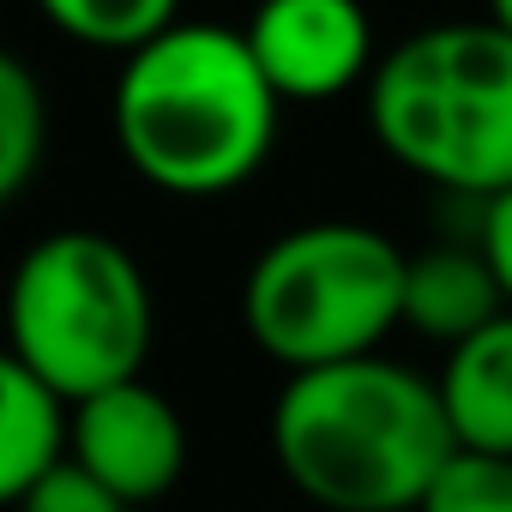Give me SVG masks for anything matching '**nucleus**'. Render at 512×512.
Returning a JSON list of instances; mask_svg holds the SVG:
<instances>
[{"instance_id": "1", "label": "nucleus", "mask_w": 512, "mask_h": 512, "mask_svg": "<svg viewBox=\"0 0 512 512\" xmlns=\"http://www.w3.org/2000/svg\"><path fill=\"white\" fill-rule=\"evenodd\" d=\"M284 97L260 73L247 37L175 19L121 55L109 121L127 169L169 199H223L272 163Z\"/></svg>"}, {"instance_id": "2", "label": "nucleus", "mask_w": 512, "mask_h": 512, "mask_svg": "<svg viewBox=\"0 0 512 512\" xmlns=\"http://www.w3.org/2000/svg\"><path fill=\"white\" fill-rule=\"evenodd\" d=\"M452 446L440 386L386 350L296 368L272 404V458L314 512H416Z\"/></svg>"}, {"instance_id": "3", "label": "nucleus", "mask_w": 512, "mask_h": 512, "mask_svg": "<svg viewBox=\"0 0 512 512\" xmlns=\"http://www.w3.org/2000/svg\"><path fill=\"white\" fill-rule=\"evenodd\" d=\"M374 145L416 181L488 199L512 187V37L452 19L392 43L368 73Z\"/></svg>"}, {"instance_id": "4", "label": "nucleus", "mask_w": 512, "mask_h": 512, "mask_svg": "<svg viewBox=\"0 0 512 512\" xmlns=\"http://www.w3.org/2000/svg\"><path fill=\"white\" fill-rule=\"evenodd\" d=\"M7 344L49 392L79 404L133 380L151 356L157 308L133 247L103 229H49L19 253L0 302Z\"/></svg>"}, {"instance_id": "5", "label": "nucleus", "mask_w": 512, "mask_h": 512, "mask_svg": "<svg viewBox=\"0 0 512 512\" xmlns=\"http://www.w3.org/2000/svg\"><path fill=\"white\" fill-rule=\"evenodd\" d=\"M241 326L284 374L368 356L404 326V247L350 217L296 223L253 253Z\"/></svg>"}, {"instance_id": "6", "label": "nucleus", "mask_w": 512, "mask_h": 512, "mask_svg": "<svg viewBox=\"0 0 512 512\" xmlns=\"http://www.w3.org/2000/svg\"><path fill=\"white\" fill-rule=\"evenodd\" d=\"M67 458H79L127 506H151L175 494L187 470V422L145 374H133L67 404Z\"/></svg>"}, {"instance_id": "7", "label": "nucleus", "mask_w": 512, "mask_h": 512, "mask_svg": "<svg viewBox=\"0 0 512 512\" xmlns=\"http://www.w3.org/2000/svg\"><path fill=\"white\" fill-rule=\"evenodd\" d=\"M241 37L284 103H332L380 61L362 0H253Z\"/></svg>"}, {"instance_id": "8", "label": "nucleus", "mask_w": 512, "mask_h": 512, "mask_svg": "<svg viewBox=\"0 0 512 512\" xmlns=\"http://www.w3.org/2000/svg\"><path fill=\"white\" fill-rule=\"evenodd\" d=\"M494 314H506V296L482 260V247H458V241H434L422 253H404V326L428 344H458L476 326H488Z\"/></svg>"}, {"instance_id": "9", "label": "nucleus", "mask_w": 512, "mask_h": 512, "mask_svg": "<svg viewBox=\"0 0 512 512\" xmlns=\"http://www.w3.org/2000/svg\"><path fill=\"white\" fill-rule=\"evenodd\" d=\"M434 386L464 446L512 452V308L476 326L470 338H458Z\"/></svg>"}, {"instance_id": "10", "label": "nucleus", "mask_w": 512, "mask_h": 512, "mask_svg": "<svg viewBox=\"0 0 512 512\" xmlns=\"http://www.w3.org/2000/svg\"><path fill=\"white\" fill-rule=\"evenodd\" d=\"M67 452V398L49 392L0 344V506H19L25 488Z\"/></svg>"}, {"instance_id": "11", "label": "nucleus", "mask_w": 512, "mask_h": 512, "mask_svg": "<svg viewBox=\"0 0 512 512\" xmlns=\"http://www.w3.org/2000/svg\"><path fill=\"white\" fill-rule=\"evenodd\" d=\"M43 151H49V97L13 49H0V211L37 181Z\"/></svg>"}, {"instance_id": "12", "label": "nucleus", "mask_w": 512, "mask_h": 512, "mask_svg": "<svg viewBox=\"0 0 512 512\" xmlns=\"http://www.w3.org/2000/svg\"><path fill=\"white\" fill-rule=\"evenodd\" d=\"M37 13L79 49L133 55L181 19V0H37Z\"/></svg>"}, {"instance_id": "13", "label": "nucleus", "mask_w": 512, "mask_h": 512, "mask_svg": "<svg viewBox=\"0 0 512 512\" xmlns=\"http://www.w3.org/2000/svg\"><path fill=\"white\" fill-rule=\"evenodd\" d=\"M416 512H512V452L458 440L428 476Z\"/></svg>"}, {"instance_id": "14", "label": "nucleus", "mask_w": 512, "mask_h": 512, "mask_svg": "<svg viewBox=\"0 0 512 512\" xmlns=\"http://www.w3.org/2000/svg\"><path fill=\"white\" fill-rule=\"evenodd\" d=\"M13 512H133L115 488H103L79 458H55L31 488H25V500L13 506Z\"/></svg>"}, {"instance_id": "15", "label": "nucleus", "mask_w": 512, "mask_h": 512, "mask_svg": "<svg viewBox=\"0 0 512 512\" xmlns=\"http://www.w3.org/2000/svg\"><path fill=\"white\" fill-rule=\"evenodd\" d=\"M476 205H482L476 247H482V260H488V272H494V284H500V296L512 308V187H500V193H488Z\"/></svg>"}, {"instance_id": "16", "label": "nucleus", "mask_w": 512, "mask_h": 512, "mask_svg": "<svg viewBox=\"0 0 512 512\" xmlns=\"http://www.w3.org/2000/svg\"><path fill=\"white\" fill-rule=\"evenodd\" d=\"M482 19H494V25L512 37V0H482Z\"/></svg>"}, {"instance_id": "17", "label": "nucleus", "mask_w": 512, "mask_h": 512, "mask_svg": "<svg viewBox=\"0 0 512 512\" xmlns=\"http://www.w3.org/2000/svg\"><path fill=\"white\" fill-rule=\"evenodd\" d=\"M308 512H314V506H308Z\"/></svg>"}]
</instances>
